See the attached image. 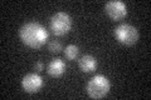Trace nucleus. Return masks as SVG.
I'll return each instance as SVG.
<instances>
[{"mask_svg": "<svg viewBox=\"0 0 151 100\" xmlns=\"http://www.w3.org/2000/svg\"><path fill=\"white\" fill-rule=\"evenodd\" d=\"M19 36L23 44L32 48V49H39L48 40V31L42 24L37 21L25 23L19 30Z\"/></svg>", "mask_w": 151, "mask_h": 100, "instance_id": "obj_1", "label": "nucleus"}, {"mask_svg": "<svg viewBox=\"0 0 151 100\" xmlns=\"http://www.w3.org/2000/svg\"><path fill=\"white\" fill-rule=\"evenodd\" d=\"M87 94L93 99H102L110 93L111 83L105 75H94L87 84Z\"/></svg>", "mask_w": 151, "mask_h": 100, "instance_id": "obj_2", "label": "nucleus"}, {"mask_svg": "<svg viewBox=\"0 0 151 100\" xmlns=\"http://www.w3.org/2000/svg\"><path fill=\"white\" fill-rule=\"evenodd\" d=\"M49 26L55 36H63L72 29V19L67 13L58 11L50 18Z\"/></svg>", "mask_w": 151, "mask_h": 100, "instance_id": "obj_3", "label": "nucleus"}, {"mask_svg": "<svg viewBox=\"0 0 151 100\" xmlns=\"http://www.w3.org/2000/svg\"><path fill=\"white\" fill-rule=\"evenodd\" d=\"M115 38L122 45H134L139 40V30L130 24H121L115 29Z\"/></svg>", "mask_w": 151, "mask_h": 100, "instance_id": "obj_4", "label": "nucleus"}, {"mask_svg": "<svg viewBox=\"0 0 151 100\" xmlns=\"http://www.w3.org/2000/svg\"><path fill=\"white\" fill-rule=\"evenodd\" d=\"M105 11L112 20H122L127 15V6L120 0H111L105 4Z\"/></svg>", "mask_w": 151, "mask_h": 100, "instance_id": "obj_5", "label": "nucleus"}, {"mask_svg": "<svg viewBox=\"0 0 151 100\" xmlns=\"http://www.w3.org/2000/svg\"><path fill=\"white\" fill-rule=\"evenodd\" d=\"M22 87L28 94H35L43 88V78L37 73L27 74L22 80Z\"/></svg>", "mask_w": 151, "mask_h": 100, "instance_id": "obj_6", "label": "nucleus"}, {"mask_svg": "<svg viewBox=\"0 0 151 100\" xmlns=\"http://www.w3.org/2000/svg\"><path fill=\"white\" fill-rule=\"evenodd\" d=\"M47 71H48V74L50 75V77H53V78L62 77V75L64 74V71H65V63L59 58L53 59L48 64Z\"/></svg>", "mask_w": 151, "mask_h": 100, "instance_id": "obj_7", "label": "nucleus"}, {"mask_svg": "<svg viewBox=\"0 0 151 100\" xmlns=\"http://www.w3.org/2000/svg\"><path fill=\"white\" fill-rule=\"evenodd\" d=\"M78 66L83 73H92V71L96 70V68H97V60L93 55L86 54V55H83L79 58Z\"/></svg>", "mask_w": 151, "mask_h": 100, "instance_id": "obj_8", "label": "nucleus"}, {"mask_svg": "<svg viewBox=\"0 0 151 100\" xmlns=\"http://www.w3.org/2000/svg\"><path fill=\"white\" fill-rule=\"evenodd\" d=\"M78 54H79V49H78L77 45L69 44V45L65 46V49H64V56L68 60H76V59L78 58Z\"/></svg>", "mask_w": 151, "mask_h": 100, "instance_id": "obj_9", "label": "nucleus"}, {"mask_svg": "<svg viewBox=\"0 0 151 100\" xmlns=\"http://www.w3.org/2000/svg\"><path fill=\"white\" fill-rule=\"evenodd\" d=\"M48 50L53 54L59 53V51L62 50V44H60L58 40H52L48 43Z\"/></svg>", "mask_w": 151, "mask_h": 100, "instance_id": "obj_10", "label": "nucleus"}, {"mask_svg": "<svg viewBox=\"0 0 151 100\" xmlns=\"http://www.w3.org/2000/svg\"><path fill=\"white\" fill-rule=\"evenodd\" d=\"M44 68H45V65H44L43 61H37V63L34 64V69H35V71H38V73L43 71Z\"/></svg>", "mask_w": 151, "mask_h": 100, "instance_id": "obj_11", "label": "nucleus"}]
</instances>
